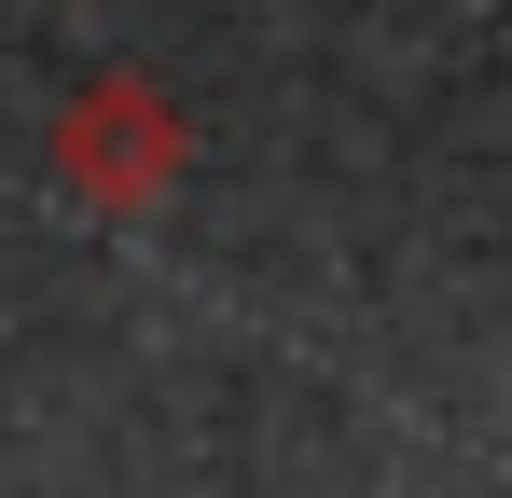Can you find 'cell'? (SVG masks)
Returning <instances> with one entry per match:
<instances>
[{"mask_svg": "<svg viewBox=\"0 0 512 498\" xmlns=\"http://www.w3.org/2000/svg\"><path fill=\"white\" fill-rule=\"evenodd\" d=\"M42 153H56V180H70L84 208H111V222H125V208H153V194L180 180V153H194V139H180V97H167V83L111 70V83H84V97L56 111V139H42Z\"/></svg>", "mask_w": 512, "mask_h": 498, "instance_id": "cell-1", "label": "cell"}]
</instances>
